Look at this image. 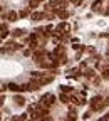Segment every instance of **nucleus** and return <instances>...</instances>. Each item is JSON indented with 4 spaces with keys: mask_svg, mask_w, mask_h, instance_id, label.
<instances>
[{
    "mask_svg": "<svg viewBox=\"0 0 109 121\" xmlns=\"http://www.w3.org/2000/svg\"><path fill=\"white\" fill-rule=\"evenodd\" d=\"M55 103V96L52 94V93H47V94H44L42 98H40V106H44V108H50V106Z\"/></svg>",
    "mask_w": 109,
    "mask_h": 121,
    "instance_id": "nucleus-1",
    "label": "nucleus"
},
{
    "mask_svg": "<svg viewBox=\"0 0 109 121\" xmlns=\"http://www.w3.org/2000/svg\"><path fill=\"white\" fill-rule=\"evenodd\" d=\"M102 96H94L91 99V109L92 111H99V109H102L104 108V103H102Z\"/></svg>",
    "mask_w": 109,
    "mask_h": 121,
    "instance_id": "nucleus-2",
    "label": "nucleus"
},
{
    "mask_svg": "<svg viewBox=\"0 0 109 121\" xmlns=\"http://www.w3.org/2000/svg\"><path fill=\"white\" fill-rule=\"evenodd\" d=\"M45 17H49V13H45V12H34V13H30V20L32 22H39Z\"/></svg>",
    "mask_w": 109,
    "mask_h": 121,
    "instance_id": "nucleus-3",
    "label": "nucleus"
},
{
    "mask_svg": "<svg viewBox=\"0 0 109 121\" xmlns=\"http://www.w3.org/2000/svg\"><path fill=\"white\" fill-rule=\"evenodd\" d=\"M64 54H66V47H62V45H59V47H55L54 49V52L52 54H49L47 57H64Z\"/></svg>",
    "mask_w": 109,
    "mask_h": 121,
    "instance_id": "nucleus-4",
    "label": "nucleus"
},
{
    "mask_svg": "<svg viewBox=\"0 0 109 121\" xmlns=\"http://www.w3.org/2000/svg\"><path fill=\"white\" fill-rule=\"evenodd\" d=\"M27 44H30V47H37L39 45V35L37 34H29L27 35Z\"/></svg>",
    "mask_w": 109,
    "mask_h": 121,
    "instance_id": "nucleus-5",
    "label": "nucleus"
},
{
    "mask_svg": "<svg viewBox=\"0 0 109 121\" xmlns=\"http://www.w3.org/2000/svg\"><path fill=\"white\" fill-rule=\"evenodd\" d=\"M13 101H15V106H19V108H22V106L25 104V99H24V96H20V94H15V96H13Z\"/></svg>",
    "mask_w": 109,
    "mask_h": 121,
    "instance_id": "nucleus-6",
    "label": "nucleus"
},
{
    "mask_svg": "<svg viewBox=\"0 0 109 121\" xmlns=\"http://www.w3.org/2000/svg\"><path fill=\"white\" fill-rule=\"evenodd\" d=\"M5 19H8L10 22H15L19 19V15H17V12H13V10H10V12H7L5 13Z\"/></svg>",
    "mask_w": 109,
    "mask_h": 121,
    "instance_id": "nucleus-7",
    "label": "nucleus"
},
{
    "mask_svg": "<svg viewBox=\"0 0 109 121\" xmlns=\"http://www.w3.org/2000/svg\"><path fill=\"white\" fill-rule=\"evenodd\" d=\"M54 13H57L59 17H62V19H67L69 17V12L64 10V9H54Z\"/></svg>",
    "mask_w": 109,
    "mask_h": 121,
    "instance_id": "nucleus-8",
    "label": "nucleus"
},
{
    "mask_svg": "<svg viewBox=\"0 0 109 121\" xmlns=\"http://www.w3.org/2000/svg\"><path fill=\"white\" fill-rule=\"evenodd\" d=\"M10 35L12 37H22V35H25V30L24 29H13L10 32Z\"/></svg>",
    "mask_w": 109,
    "mask_h": 121,
    "instance_id": "nucleus-9",
    "label": "nucleus"
},
{
    "mask_svg": "<svg viewBox=\"0 0 109 121\" xmlns=\"http://www.w3.org/2000/svg\"><path fill=\"white\" fill-rule=\"evenodd\" d=\"M7 89H10V91H12V93H22V87H20L19 84H15V82H10Z\"/></svg>",
    "mask_w": 109,
    "mask_h": 121,
    "instance_id": "nucleus-10",
    "label": "nucleus"
},
{
    "mask_svg": "<svg viewBox=\"0 0 109 121\" xmlns=\"http://www.w3.org/2000/svg\"><path fill=\"white\" fill-rule=\"evenodd\" d=\"M69 101H74V104H77V106H82L86 101L82 99V98H79V96H72V98H69Z\"/></svg>",
    "mask_w": 109,
    "mask_h": 121,
    "instance_id": "nucleus-11",
    "label": "nucleus"
},
{
    "mask_svg": "<svg viewBox=\"0 0 109 121\" xmlns=\"http://www.w3.org/2000/svg\"><path fill=\"white\" fill-rule=\"evenodd\" d=\"M102 79H109V66H106L104 69H102Z\"/></svg>",
    "mask_w": 109,
    "mask_h": 121,
    "instance_id": "nucleus-12",
    "label": "nucleus"
},
{
    "mask_svg": "<svg viewBox=\"0 0 109 121\" xmlns=\"http://www.w3.org/2000/svg\"><path fill=\"white\" fill-rule=\"evenodd\" d=\"M59 99H60V103H64V104H67V103H69V96H67V94H64V93L59 96Z\"/></svg>",
    "mask_w": 109,
    "mask_h": 121,
    "instance_id": "nucleus-13",
    "label": "nucleus"
},
{
    "mask_svg": "<svg viewBox=\"0 0 109 121\" xmlns=\"http://www.w3.org/2000/svg\"><path fill=\"white\" fill-rule=\"evenodd\" d=\"M17 15H19V17H22V19H24V17H27V15H30V10H29V9H24V10H22L20 13H17Z\"/></svg>",
    "mask_w": 109,
    "mask_h": 121,
    "instance_id": "nucleus-14",
    "label": "nucleus"
},
{
    "mask_svg": "<svg viewBox=\"0 0 109 121\" xmlns=\"http://www.w3.org/2000/svg\"><path fill=\"white\" fill-rule=\"evenodd\" d=\"M39 5H40V4L37 2V0H30V2H29V7H30V9H37Z\"/></svg>",
    "mask_w": 109,
    "mask_h": 121,
    "instance_id": "nucleus-15",
    "label": "nucleus"
},
{
    "mask_svg": "<svg viewBox=\"0 0 109 121\" xmlns=\"http://www.w3.org/2000/svg\"><path fill=\"white\" fill-rule=\"evenodd\" d=\"M62 93H64V94L69 93V94H71V93H72V87H71V86H62Z\"/></svg>",
    "mask_w": 109,
    "mask_h": 121,
    "instance_id": "nucleus-16",
    "label": "nucleus"
},
{
    "mask_svg": "<svg viewBox=\"0 0 109 121\" xmlns=\"http://www.w3.org/2000/svg\"><path fill=\"white\" fill-rule=\"evenodd\" d=\"M84 76H86V78H94V71H92V69H87Z\"/></svg>",
    "mask_w": 109,
    "mask_h": 121,
    "instance_id": "nucleus-17",
    "label": "nucleus"
},
{
    "mask_svg": "<svg viewBox=\"0 0 109 121\" xmlns=\"http://www.w3.org/2000/svg\"><path fill=\"white\" fill-rule=\"evenodd\" d=\"M39 121H52V119H50V116H44V118H40Z\"/></svg>",
    "mask_w": 109,
    "mask_h": 121,
    "instance_id": "nucleus-18",
    "label": "nucleus"
},
{
    "mask_svg": "<svg viewBox=\"0 0 109 121\" xmlns=\"http://www.w3.org/2000/svg\"><path fill=\"white\" fill-rule=\"evenodd\" d=\"M102 103H104V106H109V96H107V98H104V99H102Z\"/></svg>",
    "mask_w": 109,
    "mask_h": 121,
    "instance_id": "nucleus-19",
    "label": "nucleus"
},
{
    "mask_svg": "<svg viewBox=\"0 0 109 121\" xmlns=\"http://www.w3.org/2000/svg\"><path fill=\"white\" fill-rule=\"evenodd\" d=\"M24 54H25V56H30V54H32V51H30V49H25Z\"/></svg>",
    "mask_w": 109,
    "mask_h": 121,
    "instance_id": "nucleus-20",
    "label": "nucleus"
},
{
    "mask_svg": "<svg viewBox=\"0 0 109 121\" xmlns=\"http://www.w3.org/2000/svg\"><path fill=\"white\" fill-rule=\"evenodd\" d=\"M4 101H5V98H4V96H0V108H2V104H4Z\"/></svg>",
    "mask_w": 109,
    "mask_h": 121,
    "instance_id": "nucleus-21",
    "label": "nucleus"
},
{
    "mask_svg": "<svg viewBox=\"0 0 109 121\" xmlns=\"http://www.w3.org/2000/svg\"><path fill=\"white\" fill-rule=\"evenodd\" d=\"M89 116H91V111H87V113H86V114H84V116H82V118H84V119H87V118H89Z\"/></svg>",
    "mask_w": 109,
    "mask_h": 121,
    "instance_id": "nucleus-22",
    "label": "nucleus"
},
{
    "mask_svg": "<svg viewBox=\"0 0 109 121\" xmlns=\"http://www.w3.org/2000/svg\"><path fill=\"white\" fill-rule=\"evenodd\" d=\"M72 2H74V4H81V2H82V0H72Z\"/></svg>",
    "mask_w": 109,
    "mask_h": 121,
    "instance_id": "nucleus-23",
    "label": "nucleus"
},
{
    "mask_svg": "<svg viewBox=\"0 0 109 121\" xmlns=\"http://www.w3.org/2000/svg\"><path fill=\"white\" fill-rule=\"evenodd\" d=\"M37 2H39V4H40V2H42V0H37Z\"/></svg>",
    "mask_w": 109,
    "mask_h": 121,
    "instance_id": "nucleus-24",
    "label": "nucleus"
},
{
    "mask_svg": "<svg viewBox=\"0 0 109 121\" xmlns=\"http://www.w3.org/2000/svg\"><path fill=\"white\" fill-rule=\"evenodd\" d=\"M106 116H107V118H109V113H107V114H106Z\"/></svg>",
    "mask_w": 109,
    "mask_h": 121,
    "instance_id": "nucleus-25",
    "label": "nucleus"
},
{
    "mask_svg": "<svg viewBox=\"0 0 109 121\" xmlns=\"http://www.w3.org/2000/svg\"><path fill=\"white\" fill-rule=\"evenodd\" d=\"M107 13H109V10H107Z\"/></svg>",
    "mask_w": 109,
    "mask_h": 121,
    "instance_id": "nucleus-26",
    "label": "nucleus"
}]
</instances>
